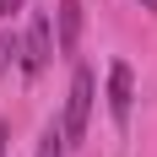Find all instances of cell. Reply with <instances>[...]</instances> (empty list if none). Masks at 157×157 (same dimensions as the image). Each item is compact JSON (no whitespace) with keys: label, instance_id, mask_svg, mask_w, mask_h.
<instances>
[{"label":"cell","instance_id":"obj_1","mask_svg":"<svg viewBox=\"0 0 157 157\" xmlns=\"http://www.w3.org/2000/svg\"><path fill=\"white\" fill-rule=\"evenodd\" d=\"M92 92H98V81L87 65H76L71 71V98H65V125H60V141L65 146H76L81 136H87V119H92Z\"/></svg>","mask_w":157,"mask_h":157},{"label":"cell","instance_id":"obj_2","mask_svg":"<svg viewBox=\"0 0 157 157\" xmlns=\"http://www.w3.org/2000/svg\"><path fill=\"white\" fill-rule=\"evenodd\" d=\"M54 60V38H49V16H33L27 22V38H22V71L38 76L44 65Z\"/></svg>","mask_w":157,"mask_h":157},{"label":"cell","instance_id":"obj_4","mask_svg":"<svg viewBox=\"0 0 157 157\" xmlns=\"http://www.w3.org/2000/svg\"><path fill=\"white\" fill-rule=\"evenodd\" d=\"M81 44V0H60V54H76Z\"/></svg>","mask_w":157,"mask_h":157},{"label":"cell","instance_id":"obj_5","mask_svg":"<svg viewBox=\"0 0 157 157\" xmlns=\"http://www.w3.org/2000/svg\"><path fill=\"white\" fill-rule=\"evenodd\" d=\"M60 130H44V141H38V157H60Z\"/></svg>","mask_w":157,"mask_h":157},{"label":"cell","instance_id":"obj_8","mask_svg":"<svg viewBox=\"0 0 157 157\" xmlns=\"http://www.w3.org/2000/svg\"><path fill=\"white\" fill-rule=\"evenodd\" d=\"M0 157H6V125H0Z\"/></svg>","mask_w":157,"mask_h":157},{"label":"cell","instance_id":"obj_3","mask_svg":"<svg viewBox=\"0 0 157 157\" xmlns=\"http://www.w3.org/2000/svg\"><path fill=\"white\" fill-rule=\"evenodd\" d=\"M130 103H136V76H130L125 60H114L109 65V114H114V125H130Z\"/></svg>","mask_w":157,"mask_h":157},{"label":"cell","instance_id":"obj_7","mask_svg":"<svg viewBox=\"0 0 157 157\" xmlns=\"http://www.w3.org/2000/svg\"><path fill=\"white\" fill-rule=\"evenodd\" d=\"M6 54H16V44H6V38H0V65H6Z\"/></svg>","mask_w":157,"mask_h":157},{"label":"cell","instance_id":"obj_6","mask_svg":"<svg viewBox=\"0 0 157 157\" xmlns=\"http://www.w3.org/2000/svg\"><path fill=\"white\" fill-rule=\"evenodd\" d=\"M11 11H22V0H0V16H11Z\"/></svg>","mask_w":157,"mask_h":157},{"label":"cell","instance_id":"obj_9","mask_svg":"<svg viewBox=\"0 0 157 157\" xmlns=\"http://www.w3.org/2000/svg\"><path fill=\"white\" fill-rule=\"evenodd\" d=\"M141 6H146V11H157V0H141Z\"/></svg>","mask_w":157,"mask_h":157}]
</instances>
